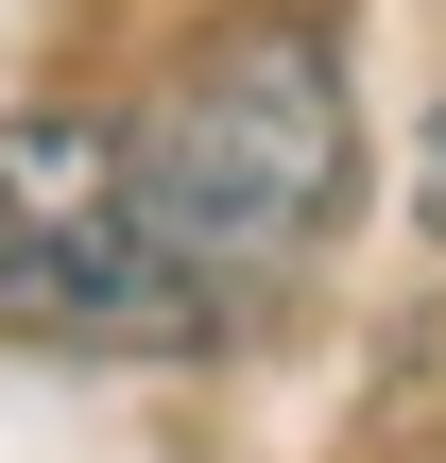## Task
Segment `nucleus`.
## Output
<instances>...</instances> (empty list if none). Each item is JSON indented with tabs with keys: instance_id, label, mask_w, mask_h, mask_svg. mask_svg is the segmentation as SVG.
Here are the masks:
<instances>
[{
	"instance_id": "7ed1b4c3",
	"label": "nucleus",
	"mask_w": 446,
	"mask_h": 463,
	"mask_svg": "<svg viewBox=\"0 0 446 463\" xmlns=\"http://www.w3.org/2000/svg\"><path fill=\"white\" fill-rule=\"evenodd\" d=\"M430 223H446V103H430Z\"/></svg>"
},
{
	"instance_id": "f03ea898",
	"label": "nucleus",
	"mask_w": 446,
	"mask_h": 463,
	"mask_svg": "<svg viewBox=\"0 0 446 463\" xmlns=\"http://www.w3.org/2000/svg\"><path fill=\"white\" fill-rule=\"evenodd\" d=\"M0 326L34 344H223V309L172 275L120 120H0Z\"/></svg>"
},
{
	"instance_id": "f257e3e1",
	"label": "nucleus",
	"mask_w": 446,
	"mask_h": 463,
	"mask_svg": "<svg viewBox=\"0 0 446 463\" xmlns=\"http://www.w3.org/2000/svg\"><path fill=\"white\" fill-rule=\"evenodd\" d=\"M120 155H138V206H155V241H172V275L241 326V292H292L327 241H344V206H361V103H344V52L309 34V17H241V34H206L138 120H120Z\"/></svg>"
}]
</instances>
